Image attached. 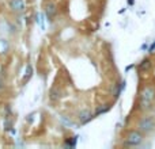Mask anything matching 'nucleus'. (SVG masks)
<instances>
[{
	"label": "nucleus",
	"instance_id": "9b49d317",
	"mask_svg": "<svg viewBox=\"0 0 155 149\" xmlns=\"http://www.w3.org/2000/svg\"><path fill=\"white\" fill-rule=\"evenodd\" d=\"M109 109H110V106H109V104H104V106H102V107H99V109L95 111V114H94V117H98V115H101V114H105V113H107V111H109Z\"/></svg>",
	"mask_w": 155,
	"mask_h": 149
},
{
	"label": "nucleus",
	"instance_id": "ddd939ff",
	"mask_svg": "<svg viewBox=\"0 0 155 149\" xmlns=\"http://www.w3.org/2000/svg\"><path fill=\"white\" fill-rule=\"evenodd\" d=\"M51 98L53 99V100H57V99L60 98V92L56 90V88H52L51 90Z\"/></svg>",
	"mask_w": 155,
	"mask_h": 149
},
{
	"label": "nucleus",
	"instance_id": "f03ea898",
	"mask_svg": "<svg viewBox=\"0 0 155 149\" xmlns=\"http://www.w3.org/2000/svg\"><path fill=\"white\" fill-rule=\"evenodd\" d=\"M143 142V133L136 129V130H129L125 136V145H129V147H137Z\"/></svg>",
	"mask_w": 155,
	"mask_h": 149
},
{
	"label": "nucleus",
	"instance_id": "aec40b11",
	"mask_svg": "<svg viewBox=\"0 0 155 149\" xmlns=\"http://www.w3.org/2000/svg\"><path fill=\"white\" fill-rule=\"evenodd\" d=\"M134 67H135V64L129 65V67H127V68H125V71H127V72H128V71H131V69H132V68H134Z\"/></svg>",
	"mask_w": 155,
	"mask_h": 149
},
{
	"label": "nucleus",
	"instance_id": "f257e3e1",
	"mask_svg": "<svg viewBox=\"0 0 155 149\" xmlns=\"http://www.w3.org/2000/svg\"><path fill=\"white\" fill-rule=\"evenodd\" d=\"M137 129L142 132L143 134H150L155 130V121L153 117H148V115H144V117H140V119L137 121Z\"/></svg>",
	"mask_w": 155,
	"mask_h": 149
},
{
	"label": "nucleus",
	"instance_id": "0eeeda50",
	"mask_svg": "<svg viewBox=\"0 0 155 149\" xmlns=\"http://www.w3.org/2000/svg\"><path fill=\"white\" fill-rule=\"evenodd\" d=\"M93 118H94V115L91 114L90 110H82V111L79 113V121L82 125H86V123L90 122Z\"/></svg>",
	"mask_w": 155,
	"mask_h": 149
},
{
	"label": "nucleus",
	"instance_id": "20e7f679",
	"mask_svg": "<svg viewBox=\"0 0 155 149\" xmlns=\"http://www.w3.org/2000/svg\"><path fill=\"white\" fill-rule=\"evenodd\" d=\"M137 69H139L140 73H148V72H151V69H153V61H151V59H148V57L143 59L142 61L139 62V67H137Z\"/></svg>",
	"mask_w": 155,
	"mask_h": 149
},
{
	"label": "nucleus",
	"instance_id": "6ab92c4d",
	"mask_svg": "<svg viewBox=\"0 0 155 149\" xmlns=\"http://www.w3.org/2000/svg\"><path fill=\"white\" fill-rule=\"evenodd\" d=\"M3 88H4V81H3V79L0 77V91H2Z\"/></svg>",
	"mask_w": 155,
	"mask_h": 149
},
{
	"label": "nucleus",
	"instance_id": "412c9836",
	"mask_svg": "<svg viewBox=\"0 0 155 149\" xmlns=\"http://www.w3.org/2000/svg\"><path fill=\"white\" fill-rule=\"evenodd\" d=\"M128 4L129 5H134L135 4V0H128Z\"/></svg>",
	"mask_w": 155,
	"mask_h": 149
},
{
	"label": "nucleus",
	"instance_id": "9d476101",
	"mask_svg": "<svg viewBox=\"0 0 155 149\" xmlns=\"http://www.w3.org/2000/svg\"><path fill=\"white\" fill-rule=\"evenodd\" d=\"M8 48H10V42L5 40H0V54L5 53L8 50Z\"/></svg>",
	"mask_w": 155,
	"mask_h": 149
},
{
	"label": "nucleus",
	"instance_id": "dca6fc26",
	"mask_svg": "<svg viewBox=\"0 0 155 149\" xmlns=\"http://www.w3.org/2000/svg\"><path fill=\"white\" fill-rule=\"evenodd\" d=\"M148 48H150V45H148V43H143V45L140 46V50H142V52L148 50Z\"/></svg>",
	"mask_w": 155,
	"mask_h": 149
},
{
	"label": "nucleus",
	"instance_id": "6e6552de",
	"mask_svg": "<svg viewBox=\"0 0 155 149\" xmlns=\"http://www.w3.org/2000/svg\"><path fill=\"white\" fill-rule=\"evenodd\" d=\"M137 109H139L140 111H148V110L153 109V102H148V100H144V99H140L139 98Z\"/></svg>",
	"mask_w": 155,
	"mask_h": 149
},
{
	"label": "nucleus",
	"instance_id": "a211bd4d",
	"mask_svg": "<svg viewBox=\"0 0 155 149\" xmlns=\"http://www.w3.org/2000/svg\"><path fill=\"white\" fill-rule=\"evenodd\" d=\"M26 121H27V122H29V123H31V122H33V114H29V115H27Z\"/></svg>",
	"mask_w": 155,
	"mask_h": 149
},
{
	"label": "nucleus",
	"instance_id": "7ed1b4c3",
	"mask_svg": "<svg viewBox=\"0 0 155 149\" xmlns=\"http://www.w3.org/2000/svg\"><path fill=\"white\" fill-rule=\"evenodd\" d=\"M139 98L154 103V100H155V85L154 84H144L139 92Z\"/></svg>",
	"mask_w": 155,
	"mask_h": 149
},
{
	"label": "nucleus",
	"instance_id": "f8f14e48",
	"mask_svg": "<svg viewBox=\"0 0 155 149\" xmlns=\"http://www.w3.org/2000/svg\"><path fill=\"white\" fill-rule=\"evenodd\" d=\"M76 144H78V137H71L70 140H68L67 142H65V147H71V148H74V147H76Z\"/></svg>",
	"mask_w": 155,
	"mask_h": 149
},
{
	"label": "nucleus",
	"instance_id": "2eb2a0df",
	"mask_svg": "<svg viewBox=\"0 0 155 149\" xmlns=\"http://www.w3.org/2000/svg\"><path fill=\"white\" fill-rule=\"evenodd\" d=\"M61 122L64 123L65 126H72V122H71V121H68L67 118H61Z\"/></svg>",
	"mask_w": 155,
	"mask_h": 149
},
{
	"label": "nucleus",
	"instance_id": "39448f33",
	"mask_svg": "<svg viewBox=\"0 0 155 149\" xmlns=\"http://www.w3.org/2000/svg\"><path fill=\"white\" fill-rule=\"evenodd\" d=\"M8 5H10V10L14 11V12H22L26 8L23 0H10Z\"/></svg>",
	"mask_w": 155,
	"mask_h": 149
},
{
	"label": "nucleus",
	"instance_id": "1a4fd4ad",
	"mask_svg": "<svg viewBox=\"0 0 155 149\" xmlns=\"http://www.w3.org/2000/svg\"><path fill=\"white\" fill-rule=\"evenodd\" d=\"M33 71H34V69H33V67H31V65H27V67H26V71H25V76H23V83H27V81H29V80L30 79H31V76H33Z\"/></svg>",
	"mask_w": 155,
	"mask_h": 149
},
{
	"label": "nucleus",
	"instance_id": "423d86ee",
	"mask_svg": "<svg viewBox=\"0 0 155 149\" xmlns=\"http://www.w3.org/2000/svg\"><path fill=\"white\" fill-rule=\"evenodd\" d=\"M56 14H57L56 4H54V3H48V4L45 5V15H46V18H48V21L49 22L53 21V18L56 16Z\"/></svg>",
	"mask_w": 155,
	"mask_h": 149
},
{
	"label": "nucleus",
	"instance_id": "4468645a",
	"mask_svg": "<svg viewBox=\"0 0 155 149\" xmlns=\"http://www.w3.org/2000/svg\"><path fill=\"white\" fill-rule=\"evenodd\" d=\"M38 24H40L41 30H45L46 29V27H45V21H44V15H42V14H41V21H40V23H38Z\"/></svg>",
	"mask_w": 155,
	"mask_h": 149
},
{
	"label": "nucleus",
	"instance_id": "f3484780",
	"mask_svg": "<svg viewBox=\"0 0 155 149\" xmlns=\"http://www.w3.org/2000/svg\"><path fill=\"white\" fill-rule=\"evenodd\" d=\"M154 50H155V41H154L153 43H151L150 48H148V52H150V53H154Z\"/></svg>",
	"mask_w": 155,
	"mask_h": 149
}]
</instances>
